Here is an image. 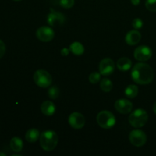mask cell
<instances>
[{
    "label": "cell",
    "instance_id": "1",
    "mask_svg": "<svg viewBox=\"0 0 156 156\" xmlns=\"http://www.w3.org/2000/svg\"><path fill=\"white\" fill-rule=\"evenodd\" d=\"M132 79L140 85H148L154 79V71L152 67L144 62H139L133 66L131 73Z\"/></svg>",
    "mask_w": 156,
    "mask_h": 156
},
{
    "label": "cell",
    "instance_id": "2",
    "mask_svg": "<svg viewBox=\"0 0 156 156\" xmlns=\"http://www.w3.org/2000/svg\"><path fill=\"white\" fill-rule=\"evenodd\" d=\"M59 142L58 136L54 131H44L40 136V144L41 148L46 152L53 151L56 147Z\"/></svg>",
    "mask_w": 156,
    "mask_h": 156
},
{
    "label": "cell",
    "instance_id": "3",
    "mask_svg": "<svg viewBox=\"0 0 156 156\" xmlns=\"http://www.w3.org/2000/svg\"><path fill=\"white\" fill-rule=\"evenodd\" d=\"M149 116L147 112L143 109H136L129 115V122L133 127H143L147 123Z\"/></svg>",
    "mask_w": 156,
    "mask_h": 156
},
{
    "label": "cell",
    "instance_id": "4",
    "mask_svg": "<svg viewBox=\"0 0 156 156\" xmlns=\"http://www.w3.org/2000/svg\"><path fill=\"white\" fill-rule=\"evenodd\" d=\"M97 123L104 129H111L116 124V117L111 111H102L98 114Z\"/></svg>",
    "mask_w": 156,
    "mask_h": 156
},
{
    "label": "cell",
    "instance_id": "5",
    "mask_svg": "<svg viewBox=\"0 0 156 156\" xmlns=\"http://www.w3.org/2000/svg\"><path fill=\"white\" fill-rule=\"evenodd\" d=\"M34 80L36 85L41 88H48L53 82L51 75L44 69H39L35 72Z\"/></svg>",
    "mask_w": 156,
    "mask_h": 156
},
{
    "label": "cell",
    "instance_id": "6",
    "mask_svg": "<svg viewBox=\"0 0 156 156\" xmlns=\"http://www.w3.org/2000/svg\"><path fill=\"white\" fill-rule=\"evenodd\" d=\"M129 139L131 144L136 147H141L144 146L147 141L146 134L141 129H134L131 131Z\"/></svg>",
    "mask_w": 156,
    "mask_h": 156
},
{
    "label": "cell",
    "instance_id": "7",
    "mask_svg": "<svg viewBox=\"0 0 156 156\" xmlns=\"http://www.w3.org/2000/svg\"><path fill=\"white\" fill-rule=\"evenodd\" d=\"M36 36L37 39L42 42H50L54 38L55 32L51 27L43 26L37 30Z\"/></svg>",
    "mask_w": 156,
    "mask_h": 156
},
{
    "label": "cell",
    "instance_id": "8",
    "mask_svg": "<svg viewBox=\"0 0 156 156\" xmlns=\"http://www.w3.org/2000/svg\"><path fill=\"white\" fill-rule=\"evenodd\" d=\"M66 21V17L61 12H56L51 9L50 13L47 15V23L52 27L60 26L64 24Z\"/></svg>",
    "mask_w": 156,
    "mask_h": 156
},
{
    "label": "cell",
    "instance_id": "9",
    "mask_svg": "<svg viewBox=\"0 0 156 156\" xmlns=\"http://www.w3.org/2000/svg\"><path fill=\"white\" fill-rule=\"evenodd\" d=\"M152 51L148 46H140L134 51V57L141 62L147 61L152 57Z\"/></svg>",
    "mask_w": 156,
    "mask_h": 156
},
{
    "label": "cell",
    "instance_id": "10",
    "mask_svg": "<svg viewBox=\"0 0 156 156\" xmlns=\"http://www.w3.org/2000/svg\"><path fill=\"white\" fill-rule=\"evenodd\" d=\"M115 69L114 62L111 58H105L101 61L99 64V71L101 75L105 76L112 74Z\"/></svg>",
    "mask_w": 156,
    "mask_h": 156
},
{
    "label": "cell",
    "instance_id": "11",
    "mask_svg": "<svg viewBox=\"0 0 156 156\" xmlns=\"http://www.w3.org/2000/svg\"><path fill=\"white\" fill-rule=\"evenodd\" d=\"M69 123L74 129H82L85 124V117L79 112L72 113L69 117Z\"/></svg>",
    "mask_w": 156,
    "mask_h": 156
},
{
    "label": "cell",
    "instance_id": "12",
    "mask_svg": "<svg viewBox=\"0 0 156 156\" xmlns=\"http://www.w3.org/2000/svg\"><path fill=\"white\" fill-rule=\"evenodd\" d=\"M115 109L118 111L119 113L122 114H127L132 111L133 105L131 101H129L127 99H119L114 104Z\"/></svg>",
    "mask_w": 156,
    "mask_h": 156
},
{
    "label": "cell",
    "instance_id": "13",
    "mask_svg": "<svg viewBox=\"0 0 156 156\" xmlns=\"http://www.w3.org/2000/svg\"><path fill=\"white\" fill-rule=\"evenodd\" d=\"M141 40V34L137 30H133L128 32L125 37V41L130 46L136 45Z\"/></svg>",
    "mask_w": 156,
    "mask_h": 156
},
{
    "label": "cell",
    "instance_id": "14",
    "mask_svg": "<svg viewBox=\"0 0 156 156\" xmlns=\"http://www.w3.org/2000/svg\"><path fill=\"white\" fill-rule=\"evenodd\" d=\"M41 112L46 116H53L56 112V105L50 101H45L41 106Z\"/></svg>",
    "mask_w": 156,
    "mask_h": 156
},
{
    "label": "cell",
    "instance_id": "15",
    "mask_svg": "<svg viewBox=\"0 0 156 156\" xmlns=\"http://www.w3.org/2000/svg\"><path fill=\"white\" fill-rule=\"evenodd\" d=\"M117 66L120 71H128L132 67V61L127 57L120 58L117 62Z\"/></svg>",
    "mask_w": 156,
    "mask_h": 156
},
{
    "label": "cell",
    "instance_id": "16",
    "mask_svg": "<svg viewBox=\"0 0 156 156\" xmlns=\"http://www.w3.org/2000/svg\"><path fill=\"white\" fill-rule=\"evenodd\" d=\"M40 132L37 129H30L26 132L25 139L28 143H35L38 139H40Z\"/></svg>",
    "mask_w": 156,
    "mask_h": 156
},
{
    "label": "cell",
    "instance_id": "17",
    "mask_svg": "<svg viewBox=\"0 0 156 156\" xmlns=\"http://www.w3.org/2000/svg\"><path fill=\"white\" fill-rule=\"evenodd\" d=\"M23 141L19 137L15 136L11 140L10 147L12 151L15 152H20L23 149Z\"/></svg>",
    "mask_w": 156,
    "mask_h": 156
},
{
    "label": "cell",
    "instance_id": "18",
    "mask_svg": "<svg viewBox=\"0 0 156 156\" xmlns=\"http://www.w3.org/2000/svg\"><path fill=\"white\" fill-rule=\"evenodd\" d=\"M69 50L71 53L76 56H81L85 52V48L84 46L79 42H74L69 46Z\"/></svg>",
    "mask_w": 156,
    "mask_h": 156
},
{
    "label": "cell",
    "instance_id": "19",
    "mask_svg": "<svg viewBox=\"0 0 156 156\" xmlns=\"http://www.w3.org/2000/svg\"><path fill=\"white\" fill-rule=\"evenodd\" d=\"M125 95L129 98H134L137 96L139 93V88L136 85H128L125 89Z\"/></svg>",
    "mask_w": 156,
    "mask_h": 156
},
{
    "label": "cell",
    "instance_id": "20",
    "mask_svg": "<svg viewBox=\"0 0 156 156\" xmlns=\"http://www.w3.org/2000/svg\"><path fill=\"white\" fill-rule=\"evenodd\" d=\"M101 89L105 92H109L113 88V83L108 78H104L100 83Z\"/></svg>",
    "mask_w": 156,
    "mask_h": 156
},
{
    "label": "cell",
    "instance_id": "21",
    "mask_svg": "<svg viewBox=\"0 0 156 156\" xmlns=\"http://www.w3.org/2000/svg\"><path fill=\"white\" fill-rule=\"evenodd\" d=\"M48 95L51 99H56L59 95V89L56 86H52L48 89Z\"/></svg>",
    "mask_w": 156,
    "mask_h": 156
},
{
    "label": "cell",
    "instance_id": "22",
    "mask_svg": "<svg viewBox=\"0 0 156 156\" xmlns=\"http://www.w3.org/2000/svg\"><path fill=\"white\" fill-rule=\"evenodd\" d=\"M101 73H97V72H94L91 74H90L89 77H88V80L91 84H97L98 83L99 81L101 80Z\"/></svg>",
    "mask_w": 156,
    "mask_h": 156
},
{
    "label": "cell",
    "instance_id": "23",
    "mask_svg": "<svg viewBox=\"0 0 156 156\" xmlns=\"http://www.w3.org/2000/svg\"><path fill=\"white\" fill-rule=\"evenodd\" d=\"M146 7L150 12H156V0H146Z\"/></svg>",
    "mask_w": 156,
    "mask_h": 156
},
{
    "label": "cell",
    "instance_id": "24",
    "mask_svg": "<svg viewBox=\"0 0 156 156\" xmlns=\"http://www.w3.org/2000/svg\"><path fill=\"white\" fill-rule=\"evenodd\" d=\"M75 4V0H60L59 5L64 9H70Z\"/></svg>",
    "mask_w": 156,
    "mask_h": 156
},
{
    "label": "cell",
    "instance_id": "25",
    "mask_svg": "<svg viewBox=\"0 0 156 156\" xmlns=\"http://www.w3.org/2000/svg\"><path fill=\"white\" fill-rule=\"evenodd\" d=\"M132 25H133V27L136 29V30H139V29H140L143 27V21L140 19V18H135L133 21Z\"/></svg>",
    "mask_w": 156,
    "mask_h": 156
},
{
    "label": "cell",
    "instance_id": "26",
    "mask_svg": "<svg viewBox=\"0 0 156 156\" xmlns=\"http://www.w3.org/2000/svg\"><path fill=\"white\" fill-rule=\"evenodd\" d=\"M6 51V47L5 43L2 40H0V59L5 55Z\"/></svg>",
    "mask_w": 156,
    "mask_h": 156
},
{
    "label": "cell",
    "instance_id": "27",
    "mask_svg": "<svg viewBox=\"0 0 156 156\" xmlns=\"http://www.w3.org/2000/svg\"><path fill=\"white\" fill-rule=\"evenodd\" d=\"M69 52H70L69 49L63 48V49H62V50H61L60 53H61V55H62V56H68L69 53Z\"/></svg>",
    "mask_w": 156,
    "mask_h": 156
},
{
    "label": "cell",
    "instance_id": "28",
    "mask_svg": "<svg viewBox=\"0 0 156 156\" xmlns=\"http://www.w3.org/2000/svg\"><path fill=\"white\" fill-rule=\"evenodd\" d=\"M130 1L133 5H138L140 3V0H130Z\"/></svg>",
    "mask_w": 156,
    "mask_h": 156
},
{
    "label": "cell",
    "instance_id": "29",
    "mask_svg": "<svg viewBox=\"0 0 156 156\" xmlns=\"http://www.w3.org/2000/svg\"><path fill=\"white\" fill-rule=\"evenodd\" d=\"M153 111H154V113L156 114V102L154 104V105H153Z\"/></svg>",
    "mask_w": 156,
    "mask_h": 156
},
{
    "label": "cell",
    "instance_id": "30",
    "mask_svg": "<svg viewBox=\"0 0 156 156\" xmlns=\"http://www.w3.org/2000/svg\"><path fill=\"white\" fill-rule=\"evenodd\" d=\"M0 155H2V156H5V154L3 153V152H0Z\"/></svg>",
    "mask_w": 156,
    "mask_h": 156
},
{
    "label": "cell",
    "instance_id": "31",
    "mask_svg": "<svg viewBox=\"0 0 156 156\" xmlns=\"http://www.w3.org/2000/svg\"><path fill=\"white\" fill-rule=\"evenodd\" d=\"M14 1H21V0H14Z\"/></svg>",
    "mask_w": 156,
    "mask_h": 156
}]
</instances>
